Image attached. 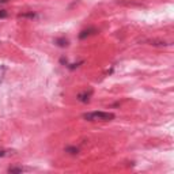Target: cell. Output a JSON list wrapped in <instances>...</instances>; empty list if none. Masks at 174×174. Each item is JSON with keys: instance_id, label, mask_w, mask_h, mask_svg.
I'll return each instance as SVG.
<instances>
[{"instance_id": "3957f363", "label": "cell", "mask_w": 174, "mask_h": 174, "mask_svg": "<svg viewBox=\"0 0 174 174\" xmlns=\"http://www.w3.org/2000/svg\"><path fill=\"white\" fill-rule=\"evenodd\" d=\"M95 33H98V31L95 30L94 27H88V29L83 30V31H82V33L79 34V38H80V40H84V38L90 37V35H93V34H95Z\"/></svg>"}, {"instance_id": "30bf717a", "label": "cell", "mask_w": 174, "mask_h": 174, "mask_svg": "<svg viewBox=\"0 0 174 174\" xmlns=\"http://www.w3.org/2000/svg\"><path fill=\"white\" fill-rule=\"evenodd\" d=\"M10 152H12V151H7V150H0V158H3V157H7V155H10Z\"/></svg>"}, {"instance_id": "52a82bcc", "label": "cell", "mask_w": 174, "mask_h": 174, "mask_svg": "<svg viewBox=\"0 0 174 174\" xmlns=\"http://www.w3.org/2000/svg\"><path fill=\"white\" fill-rule=\"evenodd\" d=\"M150 44L151 45H158V47H166V45H170V44H167V42H165V41H157V40L150 41Z\"/></svg>"}, {"instance_id": "8992f818", "label": "cell", "mask_w": 174, "mask_h": 174, "mask_svg": "<svg viewBox=\"0 0 174 174\" xmlns=\"http://www.w3.org/2000/svg\"><path fill=\"white\" fill-rule=\"evenodd\" d=\"M6 71H7V67H6V65H0V84H2L3 80H4Z\"/></svg>"}, {"instance_id": "7c38bea8", "label": "cell", "mask_w": 174, "mask_h": 174, "mask_svg": "<svg viewBox=\"0 0 174 174\" xmlns=\"http://www.w3.org/2000/svg\"><path fill=\"white\" fill-rule=\"evenodd\" d=\"M8 0H0V3H7Z\"/></svg>"}, {"instance_id": "9c48e42d", "label": "cell", "mask_w": 174, "mask_h": 174, "mask_svg": "<svg viewBox=\"0 0 174 174\" xmlns=\"http://www.w3.org/2000/svg\"><path fill=\"white\" fill-rule=\"evenodd\" d=\"M19 16H20V18H35L37 15H35V14H33V12H30V14H20Z\"/></svg>"}, {"instance_id": "5b68a950", "label": "cell", "mask_w": 174, "mask_h": 174, "mask_svg": "<svg viewBox=\"0 0 174 174\" xmlns=\"http://www.w3.org/2000/svg\"><path fill=\"white\" fill-rule=\"evenodd\" d=\"M56 44L61 48H65L67 45H68V40H67V38H57V40H56Z\"/></svg>"}, {"instance_id": "ba28073f", "label": "cell", "mask_w": 174, "mask_h": 174, "mask_svg": "<svg viewBox=\"0 0 174 174\" xmlns=\"http://www.w3.org/2000/svg\"><path fill=\"white\" fill-rule=\"evenodd\" d=\"M65 151L69 152V154H72V155H75V154H78V152H79V150H78L76 147H67Z\"/></svg>"}, {"instance_id": "277c9868", "label": "cell", "mask_w": 174, "mask_h": 174, "mask_svg": "<svg viewBox=\"0 0 174 174\" xmlns=\"http://www.w3.org/2000/svg\"><path fill=\"white\" fill-rule=\"evenodd\" d=\"M30 167H23V166H18V167H10L7 172L8 173H25V172H30Z\"/></svg>"}, {"instance_id": "8fae6325", "label": "cell", "mask_w": 174, "mask_h": 174, "mask_svg": "<svg viewBox=\"0 0 174 174\" xmlns=\"http://www.w3.org/2000/svg\"><path fill=\"white\" fill-rule=\"evenodd\" d=\"M7 16V12L4 10H0V18H6Z\"/></svg>"}, {"instance_id": "6da1fadb", "label": "cell", "mask_w": 174, "mask_h": 174, "mask_svg": "<svg viewBox=\"0 0 174 174\" xmlns=\"http://www.w3.org/2000/svg\"><path fill=\"white\" fill-rule=\"evenodd\" d=\"M83 118H86L87 121H110L114 118V114L109 112H90L84 113Z\"/></svg>"}, {"instance_id": "7a4b0ae2", "label": "cell", "mask_w": 174, "mask_h": 174, "mask_svg": "<svg viewBox=\"0 0 174 174\" xmlns=\"http://www.w3.org/2000/svg\"><path fill=\"white\" fill-rule=\"evenodd\" d=\"M91 95H93V90H88V91H83V93H79L78 94V101L83 102V104H87L90 101Z\"/></svg>"}]
</instances>
